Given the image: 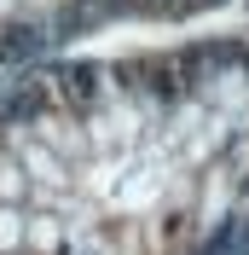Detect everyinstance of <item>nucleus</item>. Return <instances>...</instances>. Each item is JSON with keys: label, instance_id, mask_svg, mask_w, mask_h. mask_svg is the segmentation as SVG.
I'll use <instances>...</instances> for the list:
<instances>
[{"label": "nucleus", "instance_id": "f257e3e1", "mask_svg": "<svg viewBox=\"0 0 249 255\" xmlns=\"http://www.w3.org/2000/svg\"><path fill=\"white\" fill-rule=\"evenodd\" d=\"M249 203V35L0 81V255H226Z\"/></svg>", "mask_w": 249, "mask_h": 255}]
</instances>
